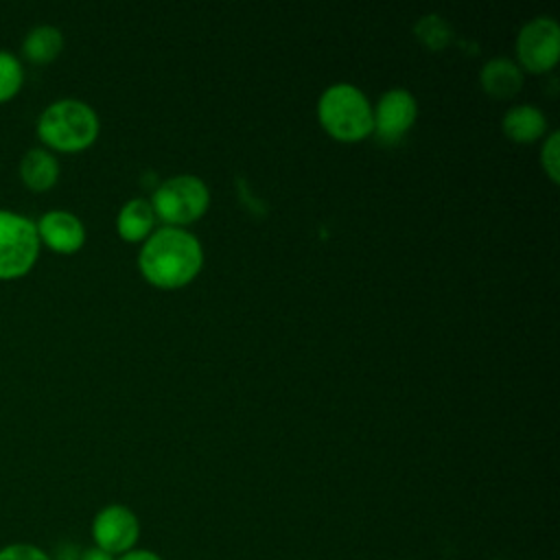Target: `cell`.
<instances>
[{
	"label": "cell",
	"mask_w": 560,
	"mask_h": 560,
	"mask_svg": "<svg viewBox=\"0 0 560 560\" xmlns=\"http://www.w3.org/2000/svg\"><path fill=\"white\" fill-rule=\"evenodd\" d=\"M203 254L199 241L182 228H162L142 245L138 265L142 276L160 289L188 284L201 269Z\"/></svg>",
	"instance_id": "6da1fadb"
},
{
	"label": "cell",
	"mask_w": 560,
	"mask_h": 560,
	"mask_svg": "<svg viewBox=\"0 0 560 560\" xmlns=\"http://www.w3.org/2000/svg\"><path fill=\"white\" fill-rule=\"evenodd\" d=\"M35 131L44 142V149L74 153L88 149L96 140L98 116L79 98H59L39 114Z\"/></svg>",
	"instance_id": "7a4b0ae2"
},
{
	"label": "cell",
	"mask_w": 560,
	"mask_h": 560,
	"mask_svg": "<svg viewBox=\"0 0 560 560\" xmlns=\"http://www.w3.org/2000/svg\"><path fill=\"white\" fill-rule=\"evenodd\" d=\"M317 116L324 129L341 142L363 140L374 127L368 98L350 83L330 85L319 98Z\"/></svg>",
	"instance_id": "3957f363"
},
{
	"label": "cell",
	"mask_w": 560,
	"mask_h": 560,
	"mask_svg": "<svg viewBox=\"0 0 560 560\" xmlns=\"http://www.w3.org/2000/svg\"><path fill=\"white\" fill-rule=\"evenodd\" d=\"M42 243L35 221L0 208V280H15L26 276L39 256Z\"/></svg>",
	"instance_id": "277c9868"
},
{
	"label": "cell",
	"mask_w": 560,
	"mask_h": 560,
	"mask_svg": "<svg viewBox=\"0 0 560 560\" xmlns=\"http://www.w3.org/2000/svg\"><path fill=\"white\" fill-rule=\"evenodd\" d=\"M210 201L206 184L195 175H175L158 186L151 197L153 212L166 223L184 225L197 221Z\"/></svg>",
	"instance_id": "5b68a950"
},
{
	"label": "cell",
	"mask_w": 560,
	"mask_h": 560,
	"mask_svg": "<svg viewBox=\"0 0 560 560\" xmlns=\"http://www.w3.org/2000/svg\"><path fill=\"white\" fill-rule=\"evenodd\" d=\"M92 545L112 556H122L138 547L140 518L122 503H109L101 508L92 518Z\"/></svg>",
	"instance_id": "8992f818"
},
{
	"label": "cell",
	"mask_w": 560,
	"mask_h": 560,
	"mask_svg": "<svg viewBox=\"0 0 560 560\" xmlns=\"http://www.w3.org/2000/svg\"><path fill=\"white\" fill-rule=\"evenodd\" d=\"M516 52L525 70H551L560 55V28L553 18H534L527 22L516 39Z\"/></svg>",
	"instance_id": "52a82bcc"
},
{
	"label": "cell",
	"mask_w": 560,
	"mask_h": 560,
	"mask_svg": "<svg viewBox=\"0 0 560 560\" xmlns=\"http://www.w3.org/2000/svg\"><path fill=\"white\" fill-rule=\"evenodd\" d=\"M418 114L416 107V98L402 90H389L381 96L376 112L372 114V122H374V131L378 136V140L383 142H398L413 125Z\"/></svg>",
	"instance_id": "ba28073f"
},
{
	"label": "cell",
	"mask_w": 560,
	"mask_h": 560,
	"mask_svg": "<svg viewBox=\"0 0 560 560\" xmlns=\"http://www.w3.org/2000/svg\"><path fill=\"white\" fill-rule=\"evenodd\" d=\"M39 243L57 254H74L85 243V228L81 219L68 210H48L37 221Z\"/></svg>",
	"instance_id": "9c48e42d"
},
{
	"label": "cell",
	"mask_w": 560,
	"mask_h": 560,
	"mask_svg": "<svg viewBox=\"0 0 560 560\" xmlns=\"http://www.w3.org/2000/svg\"><path fill=\"white\" fill-rule=\"evenodd\" d=\"M22 184L33 192L50 190L59 179V160L44 147L28 149L18 166Z\"/></svg>",
	"instance_id": "30bf717a"
},
{
	"label": "cell",
	"mask_w": 560,
	"mask_h": 560,
	"mask_svg": "<svg viewBox=\"0 0 560 560\" xmlns=\"http://www.w3.org/2000/svg\"><path fill=\"white\" fill-rule=\"evenodd\" d=\"M22 57L35 66L50 63L63 50V35L57 26L39 24L33 26L22 39Z\"/></svg>",
	"instance_id": "8fae6325"
},
{
	"label": "cell",
	"mask_w": 560,
	"mask_h": 560,
	"mask_svg": "<svg viewBox=\"0 0 560 560\" xmlns=\"http://www.w3.org/2000/svg\"><path fill=\"white\" fill-rule=\"evenodd\" d=\"M547 120L545 114L534 105L512 107L503 116V131L514 142H534L545 133Z\"/></svg>",
	"instance_id": "7c38bea8"
},
{
	"label": "cell",
	"mask_w": 560,
	"mask_h": 560,
	"mask_svg": "<svg viewBox=\"0 0 560 560\" xmlns=\"http://www.w3.org/2000/svg\"><path fill=\"white\" fill-rule=\"evenodd\" d=\"M523 74L508 59H492L481 70V85L494 98H510L521 90Z\"/></svg>",
	"instance_id": "4fadbf2b"
},
{
	"label": "cell",
	"mask_w": 560,
	"mask_h": 560,
	"mask_svg": "<svg viewBox=\"0 0 560 560\" xmlns=\"http://www.w3.org/2000/svg\"><path fill=\"white\" fill-rule=\"evenodd\" d=\"M153 223H155V212L151 203L144 199L127 201L116 217V230L125 241L147 238L153 230Z\"/></svg>",
	"instance_id": "5bb4252c"
},
{
	"label": "cell",
	"mask_w": 560,
	"mask_h": 560,
	"mask_svg": "<svg viewBox=\"0 0 560 560\" xmlns=\"http://www.w3.org/2000/svg\"><path fill=\"white\" fill-rule=\"evenodd\" d=\"M24 85V66L18 55L0 48V103L11 101Z\"/></svg>",
	"instance_id": "9a60e30c"
},
{
	"label": "cell",
	"mask_w": 560,
	"mask_h": 560,
	"mask_svg": "<svg viewBox=\"0 0 560 560\" xmlns=\"http://www.w3.org/2000/svg\"><path fill=\"white\" fill-rule=\"evenodd\" d=\"M418 37L433 50H440L448 42V26L438 18V15H427L416 24Z\"/></svg>",
	"instance_id": "2e32d148"
},
{
	"label": "cell",
	"mask_w": 560,
	"mask_h": 560,
	"mask_svg": "<svg viewBox=\"0 0 560 560\" xmlns=\"http://www.w3.org/2000/svg\"><path fill=\"white\" fill-rule=\"evenodd\" d=\"M0 560H52L48 551L31 542H11L0 549Z\"/></svg>",
	"instance_id": "e0dca14e"
},
{
	"label": "cell",
	"mask_w": 560,
	"mask_h": 560,
	"mask_svg": "<svg viewBox=\"0 0 560 560\" xmlns=\"http://www.w3.org/2000/svg\"><path fill=\"white\" fill-rule=\"evenodd\" d=\"M558 140H560V133L558 131H553L549 138H547V142H545V147H542V168L547 171V175L551 177V182H558L560 177V151H558Z\"/></svg>",
	"instance_id": "ac0fdd59"
},
{
	"label": "cell",
	"mask_w": 560,
	"mask_h": 560,
	"mask_svg": "<svg viewBox=\"0 0 560 560\" xmlns=\"http://www.w3.org/2000/svg\"><path fill=\"white\" fill-rule=\"evenodd\" d=\"M50 558L52 560H79L81 558V547L74 545V542H61Z\"/></svg>",
	"instance_id": "d6986e66"
},
{
	"label": "cell",
	"mask_w": 560,
	"mask_h": 560,
	"mask_svg": "<svg viewBox=\"0 0 560 560\" xmlns=\"http://www.w3.org/2000/svg\"><path fill=\"white\" fill-rule=\"evenodd\" d=\"M116 560H164V558H162V556H158V553H155V551H151V549L136 547V549H131V551H127V553L118 556Z\"/></svg>",
	"instance_id": "ffe728a7"
},
{
	"label": "cell",
	"mask_w": 560,
	"mask_h": 560,
	"mask_svg": "<svg viewBox=\"0 0 560 560\" xmlns=\"http://www.w3.org/2000/svg\"><path fill=\"white\" fill-rule=\"evenodd\" d=\"M79 560H116V556L103 551L96 545H90V547H81V558Z\"/></svg>",
	"instance_id": "44dd1931"
}]
</instances>
